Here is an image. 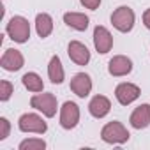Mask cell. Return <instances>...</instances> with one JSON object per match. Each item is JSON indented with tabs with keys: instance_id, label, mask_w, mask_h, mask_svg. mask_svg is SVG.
I'll return each instance as SVG.
<instances>
[{
	"instance_id": "44dd1931",
	"label": "cell",
	"mask_w": 150,
	"mask_h": 150,
	"mask_svg": "<svg viewBox=\"0 0 150 150\" xmlns=\"http://www.w3.org/2000/svg\"><path fill=\"white\" fill-rule=\"evenodd\" d=\"M9 131H11V124L6 117L0 118V139H6L9 136Z\"/></svg>"
},
{
	"instance_id": "30bf717a",
	"label": "cell",
	"mask_w": 150,
	"mask_h": 150,
	"mask_svg": "<svg viewBox=\"0 0 150 150\" xmlns=\"http://www.w3.org/2000/svg\"><path fill=\"white\" fill-rule=\"evenodd\" d=\"M71 90L76 94L78 97H87L92 90V80L88 74L85 72H78L74 74V78L71 80Z\"/></svg>"
},
{
	"instance_id": "ffe728a7",
	"label": "cell",
	"mask_w": 150,
	"mask_h": 150,
	"mask_svg": "<svg viewBox=\"0 0 150 150\" xmlns=\"http://www.w3.org/2000/svg\"><path fill=\"white\" fill-rule=\"evenodd\" d=\"M13 85L9 83V81H0V101H7L9 97H11V94H13Z\"/></svg>"
},
{
	"instance_id": "9c48e42d",
	"label": "cell",
	"mask_w": 150,
	"mask_h": 150,
	"mask_svg": "<svg viewBox=\"0 0 150 150\" xmlns=\"http://www.w3.org/2000/svg\"><path fill=\"white\" fill-rule=\"evenodd\" d=\"M94 46H96V50H97L99 53H103V55L111 50V46H113V37H111V34H110V30H108L106 27H101V25L96 27V30H94Z\"/></svg>"
},
{
	"instance_id": "8fae6325",
	"label": "cell",
	"mask_w": 150,
	"mask_h": 150,
	"mask_svg": "<svg viewBox=\"0 0 150 150\" xmlns=\"http://www.w3.org/2000/svg\"><path fill=\"white\" fill-rule=\"evenodd\" d=\"M23 62H25L23 55L18 50H13V48L6 50V53L2 55V58H0V65H2L6 71H11V72L20 71L23 67Z\"/></svg>"
},
{
	"instance_id": "ac0fdd59",
	"label": "cell",
	"mask_w": 150,
	"mask_h": 150,
	"mask_svg": "<svg viewBox=\"0 0 150 150\" xmlns=\"http://www.w3.org/2000/svg\"><path fill=\"white\" fill-rule=\"evenodd\" d=\"M21 81H23L25 88H28L30 92H42V90H44V83H42V80L39 78V74H35V72H27V74H23Z\"/></svg>"
},
{
	"instance_id": "e0dca14e",
	"label": "cell",
	"mask_w": 150,
	"mask_h": 150,
	"mask_svg": "<svg viewBox=\"0 0 150 150\" xmlns=\"http://www.w3.org/2000/svg\"><path fill=\"white\" fill-rule=\"evenodd\" d=\"M35 30L39 34V37H42V39L48 37L51 34V30H53V20H51V16L46 14V13L37 14L35 16Z\"/></svg>"
},
{
	"instance_id": "8992f818",
	"label": "cell",
	"mask_w": 150,
	"mask_h": 150,
	"mask_svg": "<svg viewBox=\"0 0 150 150\" xmlns=\"http://www.w3.org/2000/svg\"><path fill=\"white\" fill-rule=\"evenodd\" d=\"M80 122V108L76 103H64L60 108V125L64 129H74Z\"/></svg>"
},
{
	"instance_id": "2e32d148",
	"label": "cell",
	"mask_w": 150,
	"mask_h": 150,
	"mask_svg": "<svg viewBox=\"0 0 150 150\" xmlns=\"http://www.w3.org/2000/svg\"><path fill=\"white\" fill-rule=\"evenodd\" d=\"M48 76H50L51 83H55V85H60L64 81V67H62V62L57 55L51 57V60L48 64Z\"/></svg>"
},
{
	"instance_id": "3957f363",
	"label": "cell",
	"mask_w": 150,
	"mask_h": 150,
	"mask_svg": "<svg viewBox=\"0 0 150 150\" xmlns=\"http://www.w3.org/2000/svg\"><path fill=\"white\" fill-rule=\"evenodd\" d=\"M111 23L118 32H129L134 27V11L127 6H120L111 14Z\"/></svg>"
},
{
	"instance_id": "ba28073f",
	"label": "cell",
	"mask_w": 150,
	"mask_h": 150,
	"mask_svg": "<svg viewBox=\"0 0 150 150\" xmlns=\"http://www.w3.org/2000/svg\"><path fill=\"white\" fill-rule=\"evenodd\" d=\"M67 53H69V58L78 65H87L88 60H90L88 48L85 44H81L80 41H71L69 46H67Z\"/></svg>"
},
{
	"instance_id": "9a60e30c",
	"label": "cell",
	"mask_w": 150,
	"mask_h": 150,
	"mask_svg": "<svg viewBox=\"0 0 150 150\" xmlns=\"http://www.w3.org/2000/svg\"><path fill=\"white\" fill-rule=\"evenodd\" d=\"M88 21H90L88 16H85V14H81V13H65V14H64V23H65L67 27L74 28V30H80V32L87 30Z\"/></svg>"
},
{
	"instance_id": "52a82bcc",
	"label": "cell",
	"mask_w": 150,
	"mask_h": 150,
	"mask_svg": "<svg viewBox=\"0 0 150 150\" xmlns=\"http://www.w3.org/2000/svg\"><path fill=\"white\" fill-rule=\"evenodd\" d=\"M139 94H141L139 87H136L132 83H120L115 90V97L122 106H127V104L134 103L139 97Z\"/></svg>"
},
{
	"instance_id": "5bb4252c",
	"label": "cell",
	"mask_w": 150,
	"mask_h": 150,
	"mask_svg": "<svg viewBox=\"0 0 150 150\" xmlns=\"http://www.w3.org/2000/svg\"><path fill=\"white\" fill-rule=\"evenodd\" d=\"M110 110H111V103H110V99L104 97V96H96V97L90 101V104H88V111H90V115L96 117V118L106 117V115L110 113Z\"/></svg>"
},
{
	"instance_id": "6da1fadb",
	"label": "cell",
	"mask_w": 150,
	"mask_h": 150,
	"mask_svg": "<svg viewBox=\"0 0 150 150\" xmlns=\"http://www.w3.org/2000/svg\"><path fill=\"white\" fill-rule=\"evenodd\" d=\"M6 32L14 42H27L30 37V25L23 16H13L6 27Z\"/></svg>"
},
{
	"instance_id": "7402d4cb",
	"label": "cell",
	"mask_w": 150,
	"mask_h": 150,
	"mask_svg": "<svg viewBox=\"0 0 150 150\" xmlns=\"http://www.w3.org/2000/svg\"><path fill=\"white\" fill-rule=\"evenodd\" d=\"M80 2H81V6H85L87 9H92V11H96L101 6V0H80Z\"/></svg>"
},
{
	"instance_id": "4fadbf2b",
	"label": "cell",
	"mask_w": 150,
	"mask_h": 150,
	"mask_svg": "<svg viewBox=\"0 0 150 150\" xmlns=\"http://www.w3.org/2000/svg\"><path fill=\"white\" fill-rule=\"evenodd\" d=\"M131 125L134 129H145L150 125V104H139L129 118Z\"/></svg>"
},
{
	"instance_id": "7c38bea8",
	"label": "cell",
	"mask_w": 150,
	"mask_h": 150,
	"mask_svg": "<svg viewBox=\"0 0 150 150\" xmlns=\"http://www.w3.org/2000/svg\"><path fill=\"white\" fill-rule=\"evenodd\" d=\"M108 71L111 76H125V74H129L132 71V62H131V58H127L124 55H117L110 60Z\"/></svg>"
},
{
	"instance_id": "603a6c76",
	"label": "cell",
	"mask_w": 150,
	"mask_h": 150,
	"mask_svg": "<svg viewBox=\"0 0 150 150\" xmlns=\"http://www.w3.org/2000/svg\"><path fill=\"white\" fill-rule=\"evenodd\" d=\"M143 23H145V27L150 30V9H146V11L143 13Z\"/></svg>"
},
{
	"instance_id": "277c9868",
	"label": "cell",
	"mask_w": 150,
	"mask_h": 150,
	"mask_svg": "<svg viewBox=\"0 0 150 150\" xmlns=\"http://www.w3.org/2000/svg\"><path fill=\"white\" fill-rule=\"evenodd\" d=\"M30 106L41 111L44 117L51 118L57 113V97L53 94H35L30 99Z\"/></svg>"
},
{
	"instance_id": "7a4b0ae2",
	"label": "cell",
	"mask_w": 150,
	"mask_h": 150,
	"mask_svg": "<svg viewBox=\"0 0 150 150\" xmlns=\"http://www.w3.org/2000/svg\"><path fill=\"white\" fill-rule=\"evenodd\" d=\"M129 136H131L129 131L117 120L106 124L103 127V131H101V138L106 143H118V145H122V143H125L129 139Z\"/></svg>"
},
{
	"instance_id": "5b68a950",
	"label": "cell",
	"mask_w": 150,
	"mask_h": 150,
	"mask_svg": "<svg viewBox=\"0 0 150 150\" xmlns=\"http://www.w3.org/2000/svg\"><path fill=\"white\" fill-rule=\"evenodd\" d=\"M18 127L23 132H37V134H44L46 129H48L46 122L39 115H35V113H25V115H21L20 120H18Z\"/></svg>"
},
{
	"instance_id": "d6986e66",
	"label": "cell",
	"mask_w": 150,
	"mask_h": 150,
	"mask_svg": "<svg viewBox=\"0 0 150 150\" xmlns=\"http://www.w3.org/2000/svg\"><path fill=\"white\" fill-rule=\"evenodd\" d=\"M46 146V143L39 138H34V139H25L20 143V150H42Z\"/></svg>"
}]
</instances>
